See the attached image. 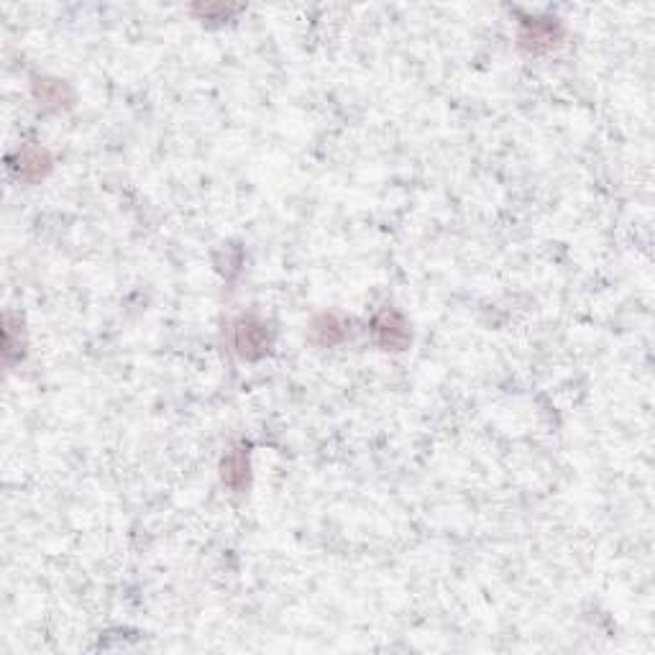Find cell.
Returning a JSON list of instances; mask_svg holds the SVG:
<instances>
[{"label": "cell", "instance_id": "obj_6", "mask_svg": "<svg viewBox=\"0 0 655 655\" xmlns=\"http://www.w3.org/2000/svg\"><path fill=\"white\" fill-rule=\"evenodd\" d=\"M52 169V156L47 149H39V146H28L21 152L18 156V174L24 180H41L47 172Z\"/></svg>", "mask_w": 655, "mask_h": 655}, {"label": "cell", "instance_id": "obj_1", "mask_svg": "<svg viewBox=\"0 0 655 655\" xmlns=\"http://www.w3.org/2000/svg\"><path fill=\"white\" fill-rule=\"evenodd\" d=\"M233 348L246 361L264 359L271 348V333L267 322L254 315H244L233 322Z\"/></svg>", "mask_w": 655, "mask_h": 655}, {"label": "cell", "instance_id": "obj_2", "mask_svg": "<svg viewBox=\"0 0 655 655\" xmlns=\"http://www.w3.org/2000/svg\"><path fill=\"white\" fill-rule=\"evenodd\" d=\"M561 26L551 18H525L517 31V44L527 54H545L558 47Z\"/></svg>", "mask_w": 655, "mask_h": 655}, {"label": "cell", "instance_id": "obj_7", "mask_svg": "<svg viewBox=\"0 0 655 655\" xmlns=\"http://www.w3.org/2000/svg\"><path fill=\"white\" fill-rule=\"evenodd\" d=\"M65 92H67V88L62 85V82H57V79H52V82H49V79H44V82L39 85V98L47 105H62V103H65V100H67Z\"/></svg>", "mask_w": 655, "mask_h": 655}, {"label": "cell", "instance_id": "obj_3", "mask_svg": "<svg viewBox=\"0 0 655 655\" xmlns=\"http://www.w3.org/2000/svg\"><path fill=\"white\" fill-rule=\"evenodd\" d=\"M372 333L376 346H382L385 351H405L410 346L412 333L407 321L399 315L397 310L385 308L372 322Z\"/></svg>", "mask_w": 655, "mask_h": 655}, {"label": "cell", "instance_id": "obj_5", "mask_svg": "<svg viewBox=\"0 0 655 655\" xmlns=\"http://www.w3.org/2000/svg\"><path fill=\"white\" fill-rule=\"evenodd\" d=\"M220 476H223V481L231 489H236V491H241V489L248 484V453H246V449L231 450V453L223 459V463H220Z\"/></svg>", "mask_w": 655, "mask_h": 655}, {"label": "cell", "instance_id": "obj_4", "mask_svg": "<svg viewBox=\"0 0 655 655\" xmlns=\"http://www.w3.org/2000/svg\"><path fill=\"white\" fill-rule=\"evenodd\" d=\"M310 335L318 346H338L341 341H346L348 321L338 312H322L310 325Z\"/></svg>", "mask_w": 655, "mask_h": 655}]
</instances>
